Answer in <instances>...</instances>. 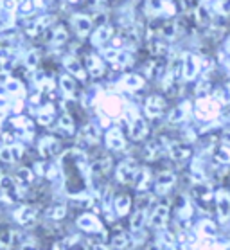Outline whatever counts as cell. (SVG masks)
Listing matches in <instances>:
<instances>
[]
</instances>
